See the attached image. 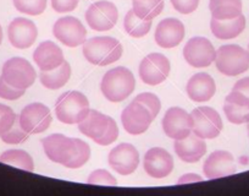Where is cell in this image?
<instances>
[{
    "instance_id": "41",
    "label": "cell",
    "mask_w": 249,
    "mask_h": 196,
    "mask_svg": "<svg viewBox=\"0 0 249 196\" xmlns=\"http://www.w3.org/2000/svg\"><path fill=\"white\" fill-rule=\"evenodd\" d=\"M1 42H3V28L0 26V44H1Z\"/></svg>"
},
{
    "instance_id": "32",
    "label": "cell",
    "mask_w": 249,
    "mask_h": 196,
    "mask_svg": "<svg viewBox=\"0 0 249 196\" xmlns=\"http://www.w3.org/2000/svg\"><path fill=\"white\" fill-rule=\"evenodd\" d=\"M28 136H30V134L26 133V131L22 129V126H21L20 124V120H18V119H16L15 124L11 126L10 130H8L4 134H0V138H1V141L8 143V145H18V143L25 142V141L28 138Z\"/></svg>"
},
{
    "instance_id": "21",
    "label": "cell",
    "mask_w": 249,
    "mask_h": 196,
    "mask_svg": "<svg viewBox=\"0 0 249 196\" xmlns=\"http://www.w3.org/2000/svg\"><path fill=\"white\" fill-rule=\"evenodd\" d=\"M174 147L179 159L186 163H196L207 154V143L204 138L199 137L195 133H191L187 137L181 140L175 141Z\"/></svg>"
},
{
    "instance_id": "25",
    "label": "cell",
    "mask_w": 249,
    "mask_h": 196,
    "mask_svg": "<svg viewBox=\"0 0 249 196\" xmlns=\"http://www.w3.org/2000/svg\"><path fill=\"white\" fill-rule=\"evenodd\" d=\"M246 28V18L239 15L238 18L230 19V20H216L213 19L210 21V30L217 39H232L241 35Z\"/></svg>"
},
{
    "instance_id": "39",
    "label": "cell",
    "mask_w": 249,
    "mask_h": 196,
    "mask_svg": "<svg viewBox=\"0 0 249 196\" xmlns=\"http://www.w3.org/2000/svg\"><path fill=\"white\" fill-rule=\"evenodd\" d=\"M232 90L238 91V92L243 93L244 96H247L249 98V78H244L237 81Z\"/></svg>"
},
{
    "instance_id": "16",
    "label": "cell",
    "mask_w": 249,
    "mask_h": 196,
    "mask_svg": "<svg viewBox=\"0 0 249 196\" xmlns=\"http://www.w3.org/2000/svg\"><path fill=\"white\" fill-rule=\"evenodd\" d=\"M154 118L147 107L137 101L128 104L121 113V123L124 129L131 135H142L149 129Z\"/></svg>"
},
{
    "instance_id": "18",
    "label": "cell",
    "mask_w": 249,
    "mask_h": 196,
    "mask_svg": "<svg viewBox=\"0 0 249 196\" xmlns=\"http://www.w3.org/2000/svg\"><path fill=\"white\" fill-rule=\"evenodd\" d=\"M8 37L13 47L27 49L38 37V28L33 21L25 18H16L8 27Z\"/></svg>"
},
{
    "instance_id": "33",
    "label": "cell",
    "mask_w": 249,
    "mask_h": 196,
    "mask_svg": "<svg viewBox=\"0 0 249 196\" xmlns=\"http://www.w3.org/2000/svg\"><path fill=\"white\" fill-rule=\"evenodd\" d=\"M135 101L140 102L143 106L147 107L153 118H157L158 114H159L160 112V108H161V102H160L159 97H158L157 95L150 92L141 93V95H138L137 97L135 98Z\"/></svg>"
},
{
    "instance_id": "35",
    "label": "cell",
    "mask_w": 249,
    "mask_h": 196,
    "mask_svg": "<svg viewBox=\"0 0 249 196\" xmlns=\"http://www.w3.org/2000/svg\"><path fill=\"white\" fill-rule=\"evenodd\" d=\"M18 117V116H16L15 112L10 107L0 103V134L10 130L11 126L15 124Z\"/></svg>"
},
{
    "instance_id": "38",
    "label": "cell",
    "mask_w": 249,
    "mask_h": 196,
    "mask_svg": "<svg viewBox=\"0 0 249 196\" xmlns=\"http://www.w3.org/2000/svg\"><path fill=\"white\" fill-rule=\"evenodd\" d=\"M50 1H52L53 9L59 14L70 13V11L76 10L78 3H80V0H50Z\"/></svg>"
},
{
    "instance_id": "13",
    "label": "cell",
    "mask_w": 249,
    "mask_h": 196,
    "mask_svg": "<svg viewBox=\"0 0 249 196\" xmlns=\"http://www.w3.org/2000/svg\"><path fill=\"white\" fill-rule=\"evenodd\" d=\"M18 120L26 133L35 135L47 130L52 124L53 118L50 109L45 104L35 102L22 109L18 116Z\"/></svg>"
},
{
    "instance_id": "24",
    "label": "cell",
    "mask_w": 249,
    "mask_h": 196,
    "mask_svg": "<svg viewBox=\"0 0 249 196\" xmlns=\"http://www.w3.org/2000/svg\"><path fill=\"white\" fill-rule=\"evenodd\" d=\"M33 60L40 71H50L61 65L65 59L61 48L52 40L42 42L33 53Z\"/></svg>"
},
{
    "instance_id": "22",
    "label": "cell",
    "mask_w": 249,
    "mask_h": 196,
    "mask_svg": "<svg viewBox=\"0 0 249 196\" xmlns=\"http://www.w3.org/2000/svg\"><path fill=\"white\" fill-rule=\"evenodd\" d=\"M224 112L227 120L232 124H244L249 121V98L238 91L232 90L225 98Z\"/></svg>"
},
{
    "instance_id": "5",
    "label": "cell",
    "mask_w": 249,
    "mask_h": 196,
    "mask_svg": "<svg viewBox=\"0 0 249 196\" xmlns=\"http://www.w3.org/2000/svg\"><path fill=\"white\" fill-rule=\"evenodd\" d=\"M89 101L80 91L62 93L55 103V116L64 124H78L89 113Z\"/></svg>"
},
{
    "instance_id": "14",
    "label": "cell",
    "mask_w": 249,
    "mask_h": 196,
    "mask_svg": "<svg viewBox=\"0 0 249 196\" xmlns=\"http://www.w3.org/2000/svg\"><path fill=\"white\" fill-rule=\"evenodd\" d=\"M162 130L167 137L181 140L187 137L193 130V118L190 113L179 107L169 108L161 121Z\"/></svg>"
},
{
    "instance_id": "11",
    "label": "cell",
    "mask_w": 249,
    "mask_h": 196,
    "mask_svg": "<svg viewBox=\"0 0 249 196\" xmlns=\"http://www.w3.org/2000/svg\"><path fill=\"white\" fill-rule=\"evenodd\" d=\"M85 18L92 30L104 32L111 30L116 25L119 11L114 3L107 0H100L87 9Z\"/></svg>"
},
{
    "instance_id": "30",
    "label": "cell",
    "mask_w": 249,
    "mask_h": 196,
    "mask_svg": "<svg viewBox=\"0 0 249 196\" xmlns=\"http://www.w3.org/2000/svg\"><path fill=\"white\" fill-rule=\"evenodd\" d=\"M124 31L133 38H142L148 35L152 28V21L142 20L135 14V11L130 10L124 19Z\"/></svg>"
},
{
    "instance_id": "36",
    "label": "cell",
    "mask_w": 249,
    "mask_h": 196,
    "mask_svg": "<svg viewBox=\"0 0 249 196\" xmlns=\"http://www.w3.org/2000/svg\"><path fill=\"white\" fill-rule=\"evenodd\" d=\"M26 90H21V88H16L14 86L9 85L3 76H0V98L8 99V101H16L18 98L22 97L25 95Z\"/></svg>"
},
{
    "instance_id": "9",
    "label": "cell",
    "mask_w": 249,
    "mask_h": 196,
    "mask_svg": "<svg viewBox=\"0 0 249 196\" xmlns=\"http://www.w3.org/2000/svg\"><path fill=\"white\" fill-rule=\"evenodd\" d=\"M184 60L193 68H208L215 61L216 51L208 38L193 37L183 48Z\"/></svg>"
},
{
    "instance_id": "43",
    "label": "cell",
    "mask_w": 249,
    "mask_h": 196,
    "mask_svg": "<svg viewBox=\"0 0 249 196\" xmlns=\"http://www.w3.org/2000/svg\"><path fill=\"white\" fill-rule=\"evenodd\" d=\"M248 52H249V45H248Z\"/></svg>"
},
{
    "instance_id": "2",
    "label": "cell",
    "mask_w": 249,
    "mask_h": 196,
    "mask_svg": "<svg viewBox=\"0 0 249 196\" xmlns=\"http://www.w3.org/2000/svg\"><path fill=\"white\" fill-rule=\"evenodd\" d=\"M78 129L83 135L92 138L100 146H109L119 137V128L116 121L99 111L90 109L88 116L78 123Z\"/></svg>"
},
{
    "instance_id": "31",
    "label": "cell",
    "mask_w": 249,
    "mask_h": 196,
    "mask_svg": "<svg viewBox=\"0 0 249 196\" xmlns=\"http://www.w3.org/2000/svg\"><path fill=\"white\" fill-rule=\"evenodd\" d=\"M14 6L20 13L30 16H38L47 9L48 0H13Z\"/></svg>"
},
{
    "instance_id": "34",
    "label": "cell",
    "mask_w": 249,
    "mask_h": 196,
    "mask_svg": "<svg viewBox=\"0 0 249 196\" xmlns=\"http://www.w3.org/2000/svg\"><path fill=\"white\" fill-rule=\"evenodd\" d=\"M88 184H94V185H107V186H116L117 180L111 173H109L105 169H97L92 172L87 179Z\"/></svg>"
},
{
    "instance_id": "37",
    "label": "cell",
    "mask_w": 249,
    "mask_h": 196,
    "mask_svg": "<svg viewBox=\"0 0 249 196\" xmlns=\"http://www.w3.org/2000/svg\"><path fill=\"white\" fill-rule=\"evenodd\" d=\"M176 11L183 15H188L197 10L199 0H170Z\"/></svg>"
},
{
    "instance_id": "7",
    "label": "cell",
    "mask_w": 249,
    "mask_h": 196,
    "mask_svg": "<svg viewBox=\"0 0 249 196\" xmlns=\"http://www.w3.org/2000/svg\"><path fill=\"white\" fill-rule=\"evenodd\" d=\"M1 76L9 85L21 90H27L35 83L37 74L30 61L15 57L4 63Z\"/></svg>"
},
{
    "instance_id": "28",
    "label": "cell",
    "mask_w": 249,
    "mask_h": 196,
    "mask_svg": "<svg viewBox=\"0 0 249 196\" xmlns=\"http://www.w3.org/2000/svg\"><path fill=\"white\" fill-rule=\"evenodd\" d=\"M0 162L23 169L27 172L35 171V162L30 154L23 150H8L0 155Z\"/></svg>"
},
{
    "instance_id": "40",
    "label": "cell",
    "mask_w": 249,
    "mask_h": 196,
    "mask_svg": "<svg viewBox=\"0 0 249 196\" xmlns=\"http://www.w3.org/2000/svg\"><path fill=\"white\" fill-rule=\"evenodd\" d=\"M203 180L202 176H199L198 174H186V176H182V178H179L178 183H192V181H200Z\"/></svg>"
},
{
    "instance_id": "29",
    "label": "cell",
    "mask_w": 249,
    "mask_h": 196,
    "mask_svg": "<svg viewBox=\"0 0 249 196\" xmlns=\"http://www.w3.org/2000/svg\"><path fill=\"white\" fill-rule=\"evenodd\" d=\"M164 0H133L132 10L142 20L155 19L164 10Z\"/></svg>"
},
{
    "instance_id": "10",
    "label": "cell",
    "mask_w": 249,
    "mask_h": 196,
    "mask_svg": "<svg viewBox=\"0 0 249 196\" xmlns=\"http://www.w3.org/2000/svg\"><path fill=\"white\" fill-rule=\"evenodd\" d=\"M53 35L66 47L76 48L86 42L87 30L78 19L73 16H65L56 20V22L54 23Z\"/></svg>"
},
{
    "instance_id": "17",
    "label": "cell",
    "mask_w": 249,
    "mask_h": 196,
    "mask_svg": "<svg viewBox=\"0 0 249 196\" xmlns=\"http://www.w3.org/2000/svg\"><path fill=\"white\" fill-rule=\"evenodd\" d=\"M174 158L171 155L161 147H153L144 155L143 167L145 173L152 178H166L174 171Z\"/></svg>"
},
{
    "instance_id": "6",
    "label": "cell",
    "mask_w": 249,
    "mask_h": 196,
    "mask_svg": "<svg viewBox=\"0 0 249 196\" xmlns=\"http://www.w3.org/2000/svg\"><path fill=\"white\" fill-rule=\"evenodd\" d=\"M216 69L226 76H237L249 69V52L237 44H226L216 51Z\"/></svg>"
},
{
    "instance_id": "15",
    "label": "cell",
    "mask_w": 249,
    "mask_h": 196,
    "mask_svg": "<svg viewBox=\"0 0 249 196\" xmlns=\"http://www.w3.org/2000/svg\"><path fill=\"white\" fill-rule=\"evenodd\" d=\"M107 162L116 173L121 176H130L138 168L140 154L132 143H120L110 151Z\"/></svg>"
},
{
    "instance_id": "4",
    "label": "cell",
    "mask_w": 249,
    "mask_h": 196,
    "mask_svg": "<svg viewBox=\"0 0 249 196\" xmlns=\"http://www.w3.org/2000/svg\"><path fill=\"white\" fill-rule=\"evenodd\" d=\"M136 87V78L132 71L124 66H117L111 69L103 76L100 90L107 101L117 102L124 101L130 97Z\"/></svg>"
},
{
    "instance_id": "23",
    "label": "cell",
    "mask_w": 249,
    "mask_h": 196,
    "mask_svg": "<svg viewBox=\"0 0 249 196\" xmlns=\"http://www.w3.org/2000/svg\"><path fill=\"white\" fill-rule=\"evenodd\" d=\"M187 95L195 102H208L216 92V83L214 78L207 73H198L187 82Z\"/></svg>"
},
{
    "instance_id": "27",
    "label": "cell",
    "mask_w": 249,
    "mask_h": 196,
    "mask_svg": "<svg viewBox=\"0 0 249 196\" xmlns=\"http://www.w3.org/2000/svg\"><path fill=\"white\" fill-rule=\"evenodd\" d=\"M209 10L216 20H230L242 15V0H210Z\"/></svg>"
},
{
    "instance_id": "12",
    "label": "cell",
    "mask_w": 249,
    "mask_h": 196,
    "mask_svg": "<svg viewBox=\"0 0 249 196\" xmlns=\"http://www.w3.org/2000/svg\"><path fill=\"white\" fill-rule=\"evenodd\" d=\"M171 70L170 60L160 53H150L141 61L140 78L144 83L157 86L164 82Z\"/></svg>"
},
{
    "instance_id": "3",
    "label": "cell",
    "mask_w": 249,
    "mask_h": 196,
    "mask_svg": "<svg viewBox=\"0 0 249 196\" xmlns=\"http://www.w3.org/2000/svg\"><path fill=\"white\" fill-rule=\"evenodd\" d=\"M82 52L88 63L97 66H107L121 58L124 48L116 38L100 36L86 40Z\"/></svg>"
},
{
    "instance_id": "42",
    "label": "cell",
    "mask_w": 249,
    "mask_h": 196,
    "mask_svg": "<svg viewBox=\"0 0 249 196\" xmlns=\"http://www.w3.org/2000/svg\"><path fill=\"white\" fill-rule=\"evenodd\" d=\"M247 128H248V134H249V121L247 123Z\"/></svg>"
},
{
    "instance_id": "19",
    "label": "cell",
    "mask_w": 249,
    "mask_h": 196,
    "mask_svg": "<svg viewBox=\"0 0 249 196\" xmlns=\"http://www.w3.org/2000/svg\"><path fill=\"white\" fill-rule=\"evenodd\" d=\"M186 30L184 25L177 19H164L155 30V42L164 49L177 47L183 40Z\"/></svg>"
},
{
    "instance_id": "20",
    "label": "cell",
    "mask_w": 249,
    "mask_h": 196,
    "mask_svg": "<svg viewBox=\"0 0 249 196\" xmlns=\"http://www.w3.org/2000/svg\"><path fill=\"white\" fill-rule=\"evenodd\" d=\"M203 172L208 179H217L232 176L236 173L233 156L229 151H222V150L213 152L204 162Z\"/></svg>"
},
{
    "instance_id": "1",
    "label": "cell",
    "mask_w": 249,
    "mask_h": 196,
    "mask_svg": "<svg viewBox=\"0 0 249 196\" xmlns=\"http://www.w3.org/2000/svg\"><path fill=\"white\" fill-rule=\"evenodd\" d=\"M43 150L52 162L70 169L85 166L90 157V147L80 138H71L62 134H52L42 140Z\"/></svg>"
},
{
    "instance_id": "8",
    "label": "cell",
    "mask_w": 249,
    "mask_h": 196,
    "mask_svg": "<svg viewBox=\"0 0 249 196\" xmlns=\"http://www.w3.org/2000/svg\"><path fill=\"white\" fill-rule=\"evenodd\" d=\"M193 118V130L202 138H215L220 135L224 124L221 117L212 107H198L191 113Z\"/></svg>"
},
{
    "instance_id": "26",
    "label": "cell",
    "mask_w": 249,
    "mask_h": 196,
    "mask_svg": "<svg viewBox=\"0 0 249 196\" xmlns=\"http://www.w3.org/2000/svg\"><path fill=\"white\" fill-rule=\"evenodd\" d=\"M71 78V65L69 61H64L56 69L50 71H40L39 80L48 90H59L69 82Z\"/></svg>"
}]
</instances>
